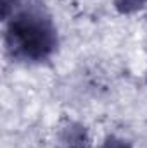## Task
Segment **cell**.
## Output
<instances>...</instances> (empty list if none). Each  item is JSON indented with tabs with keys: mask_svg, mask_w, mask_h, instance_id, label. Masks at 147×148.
Returning a JSON list of instances; mask_svg holds the SVG:
<instances>
[{
	"mask_svg": "<svg viewBox=\"0 0 147 148\" xmlns=\"http://www.w3.org/2000/svg\"><path fill=\"white\" fill-rule=\"evenodd\" d=\"M57 45V33L50 17L38 7H28L16 14L5 28V48L17 60L38 62L50 57Z\"/></svg>",
	"mask_w": 147,
	"mask_h": 148,
	"instance_id": "1",
	"label": "cell"
},
{
	"mask_svg": "<svg viewBox=\"0 0 147 148\" xmlns=\"http://www.w3.org/2000/svg\"><path fill=\"white\" fill-rule=\"evenodd\" d=\"M101 148H130V147H128L125 141H121V140H114V138H111V140H107Z\"/></svg>",
	"mask_w": 147,
	"mask_h": 148,
	"instance_id": "2",
	"label": "cell"
}]
</instances>
